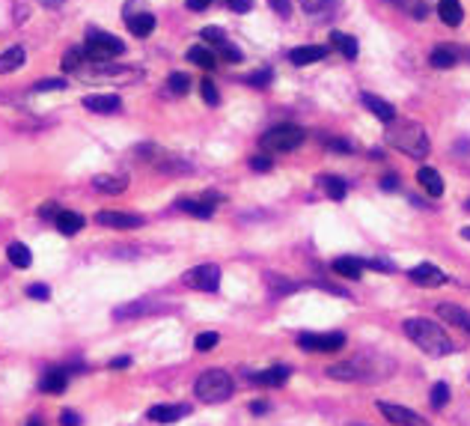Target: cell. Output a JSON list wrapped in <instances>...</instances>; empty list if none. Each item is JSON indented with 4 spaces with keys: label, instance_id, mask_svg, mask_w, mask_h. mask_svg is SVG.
Listing matches in <instances>:
<instances>
[{
    "label": "cell",
    "instance_id": "cell-1",
    "mask_svg": "<svg viewBox=\"0 0 470 426\" xmlns=\"http://www.w3.org/2000/svg\"><path fill=\"white\" fill-rule=\"evenodd\" d=\"M402 331L408 334V340H411L417 349H423V352L431 355V358H443V355H450V352H452L450 334L443 331L438 322H431V319L411 316V319H405Z\"/></svg>",
    "mask_w": 470,
    "mask_h": 426
},
{
    "label": "cell",
    "instance_id": "cell-2",
    "mask_svg": "<svg viewBox=\"0 0 470 426\" xmlns=\"http://www.w3.org/2000/svg\"><path fill=\"white\" fill-rule=\"evenodd\" d=\"M387 143L402 149L405 155L411 158H426L429 155V134L420 122H408V120H399V122H390L387 125Z\"/></svg>",
    "mask_w": 470,
    "mask_h": 426
},
{
    "label": "cell",
    "instance_id": "cell-3",
    "mask_svg": "<svg viewBox=\"0 0 470 426\" xmlns=\"http://www.w3.org/2000/svg\"><path fill=\"white\" fill-rule=\"evenodd\" d=\"M233 391H235L233 375L223 370H206L194 385V394L202 403H223V399L233 396Z\"/></svg>",
    "mask_w": 470,
    "mask_h": 426
},
{
    "label": "cell",
    "instance_id": "cell-4",
    "mask_svg": "<svg viewBox=\"0 0 470 426\" xmlns=\"http://www.w3.org/2000/svg\"><path fill=\"white\" fill-rule=\"evenodd\" d=\"M125 51V42L119 36L105 33V30H86V42H84V54L93 63H107L113 57H119Z\"/></svg>",
    "mask_w": 470,
    "mask_h": 426
},
{
    "label": "cell",
    "instance_id": "cell-5",
    "mask_svg": "<svg viewBox=\"0 0 470 426\" xmlns=\"http://www.w3.org/2000/svg\"><path fill=\"white\" fill-rule=\"evenodd\" d=\"M303 129L301 125H292V122H283V125H274L262 134V146L268 149V153H292V149H298L303 143Z\"/></svg>",
    "mask_w": 470,
    "mask_h": 426
},
{
    "label": "cell",
    "instance_id": "cell-6",
    "mask_svg": "<svg viewBox=\"0 0 470 426\" xmlns=\"http://www.w3.org/2000/svg\"><path fill=\"white\" fill-rule=\"evenodd\" d=\"M182 283L190 286V290H200V292H218L221 286V269L206 262V266H197V269H188L182 274Z\"/></svg>",
    "mask_w": 470,
    "mask_h": 426
},
{
    "label": "cell",
    "instance_id": "cell-7",
    "mask_svg": "<svg viewBox=\"0 0 470 426\" xmlns=\"http://www.w3.org/2000/svg\"><path fill=\"white\" fill-rule=\"evenodd\" d=\"M298 346L303 352H339L346 346V334L330 331V334H301Z\"/></svg>",
    "mask_w": 470,
    "mask_h": 426
},
{
    "label": "cell",
    "instance_id": "cell-8",
    "mask_svg": "<svg viewBox=\"0 0 470 426\" xmlns=\"http://www.w3.org/2000/svg\"><path fill=\"white\" fill-rule=\"evenodd\" d=\"M96 224L113 227V230H137V227H143V218L134 215V212H122V209H101L96 215Z\"/></svg>",
    "mask_w": 470,
    "mask_h": 426
},
{
    "label": "cell",
    "instance_id": "cell-9",
    "mask_svg": "<svg viewBox=\"0 0 470 426\" xmlns=\"http://www.w3.org/2000/svg\"><path fill=\"white\" fill-rule=\"evenodd\" d=\"M378 411H381V415H384L390 423H396V426H429V420L420 418L417 411L405 408V406H396V403H387V399H381V403H378Z\"/></svg>",
    "mask_w": 470,
    "mask_h": 426
},
{
    "label": "cell",
    "instance_id": "cell-10",
    "mask_svg": "<svg viewBox=\"0 0 470 426\" xmlns=\"http://www.w3.org/2000/svg\"><path fill=\"white\" fill-rule=\"evenodd\" d=\"M330 379H339V382H370L372 379V370L363 364V361H346V364H334L327 367Z\"/></svg>",
    "mask_w": 470,
    "mask_h": 426
},
{
    "label": "cell",
    "instance_id": "cell-11",
    "mask_svg": "<svg viewBox=\"0 0 470 426\" xmlns=\"http://www.w3.org/2000/svg\"><path fill=\"white\" fill-rule=\"evenodd\" d=\"M408 278H411L417 286H429V290H435V286H443V283H447V274H443L438 266H431V262L414 266V269L408 271Z\"/></svg>",
    "mask_w": 470,
    "mask_h": 426
},
{
    "label": "cell",
    "instance_id": "cell-12",
    "mask_svg": "<svg viewBox=\"0 0 470 426\" xmlns=\"http://www.w3.org/2000/svg\"><path fill=\"white\" fill-rule=\"evenodd\" d=\"M360 102L372 110V114L384 122V125H390V122H396V108H393L390 102H384V98H378V96H372V93H360Z\"/></svg>",
    "mask_w": 470,
    "mask_h": 426
},
{
    "label": "cell",
    "instance_id": "cell-13",
    "mask_svg": "<svg viewBox=\"0 0 470 426\" xmlns=\"http://www.w3.org/2000/svg\"><path fill=\"white\" fill-rule=\"evenodd\" d=\"M327 57V45H301L295 51H289V60L295 66H310V63H319Z\"/></svg>",
    "mask_w": 470,
    "mask_h": 426
},
{
    "label": "cell",
    "instance_id": "cell-14",
    "mask_svg": "<svg viewBox=\"0 0 470 426\" xmlns=\"http://www.w3.org/2000/svg\"><path fill=\"white\" fill-rule=\"evenodd\" d=\"M438 316L447 325H455V328H462V331L470 334V313L464 307H459V304H440L438 307Z\"/></svg>",
    "mask_w": 470,
    "mask_h": 426
},
{
    "label": "cell",
    "instance_id": "cell-15",
    "mask_svg": "<svg viewBox=\"0 0 470 426\" xmlns=\"http://www.w3.org/2000/svg\"><path fill=\"white\" fill-rule=\"evenodd\" d=\"M84 105H86V110H93V114H117V110L122 108V102H119V96H86L84 98Z\"/></svg>",
    "mask_w": 470,
    "mask_h": 426
},
{
    "label": "cell",
    "instance_id": "cell-16",
    "mask_svg": "<svg viewBox=\"0 0 470 426\" xmlns=\"http://www.w3.org/2000/svg\"><path fill=\"white\" fill-rule=\"evenodd\" d=\"M334 271L346 280H360L363 274V259L360 257H337L334 259Z\"/></svg>",
    "mask_w": 470,
    "mask_h": 426
},
{
    "label": "cell",
    "instance_id": "cell-17",
    "mask_svg": "<svg viewBox=\"0 0 470 426\" xmlns=\"http://www.w3.org/2000/svg\"><path fill=\"white\" fill-rule=\"evenodd\" d=\"M417 182L423 185V191L429 197H440L443 194V179H440V173L435 167H420V170H417Z\"/></svg>",
    "mask_w": 470,
    "mask_h": 426
},
{
    "label": "cell",
    "instance_id": "cell-18",
    "mask_svg": "<svg viewBox=\"0 0 470 426\" xmlns=\"http://www.w3.org/2000/svg\"><path fill=\"white\" fill-rule=\"evenodd\" d=\"M66 385H69V370H63V367L48 370L42 375V382H39V387L45 394H63V391H66Z\"/></svg>",
    "mask_w": 470,
    "mask_h": 426
},
{
    "label": "cell",
    "instance_id": "cell-19",
    "mask_svg": "<svg viewBox=\"0 0 470 426\" xmlns=\"http://www.w3.org/2000/svg\"><path fill=\"white\" fill-rule=\"evenodd\" d=\"M188 415V406H152L149 408V420L155 423H176Z\"/></svg>",
    "mask_w": 470,
    "mask_h": 426
},
{
    "label": "cell",
    "instance_id": "cell-20",
    "mask_svg": "<svg viewBox=\"0 0 470 426\" xmlns=\"http://www.w3.org/2000/svg\"><path fill=\"white\" fill-rule=\"evenodd\" d=\"M93 188L101 194H122L129 188V179L125 176H110V173H101V176L93 179Z\"/></svg>",
    "mask_w": 470,
    "mask_h": 426
},
{
    "label": "cell",
    "instance_id": "cell-21",
    "mask_svg": "<svg viewBox=\"0 0 470 426\" xmlns=\"http://www.w3.org/2000/svg\"><path fill=\"white\" fill-rule=\"evenodd\" d=\"M438 15L443 24H450V27H459L464 21V12H462V4L459 0H440L438 4Z\"/></svg>",
    "mask_w": 470,
    "mask_h": 426
},
{
    "label": "cell",
    "instance_id": "cell-22",
    "mask_svg": "<svg viewBox=\"0 0 470 426\" xmlns=\"http://www.w3.org/2000/svg\"><path fill=\"white\" fill-rule=\"evenodd\" d=\"M289 373H292L289 367H271V370H262V373L253 375V382L265 385V387H280V385H286Z\"/></svg>",
    "mask_w": 470,
    "mask_h": 426
},
{
    "label": "cell",
    "instance_id": "cell-23",
    "mask_svg": "<svg viewBox=\"0 0 470 426\" xmlns=\"http://www.w3.org/2000/svg\"><path fill=\"white\" fill-rule=\"evenodd\" d=\"M57 230L63 233V235H74L81 227H84V215H78V212H69V209H63L60 215H57Z\"/></svg>",
    "mask_w": 470,
    "mask_h": 426
},
{
    "label": "cell",
    "instance_id": "cell-24",
    "mask_svg": "<svg viewBox=\"0 0 470 426\" xmlns=\"http://www.w3.org/2000/svg\"><path fill=\"white\" fill-rule=\"evenodd\" d=\"M24 48L21 45H12V48H6L4 54H0V75H6V72H15V69H21L24 66Z\"/></svg>",
    "mask_w": 470,
    "mask_h": 426
},
{
    "label": "cell",
    "instance_id": "cell-25",
    "mask_svg": "<svg viewBox=\"0 0 470 426\" xmlns=\"http://www.w3.org/2000/svg\"><path fill=\"white\" fill-rule=\"evenodd\" d=\"M129 30L143 39V36H149L152 30H155V15H152V12H137V15L129 18Z\"/></svg>",
    "mask_w": 470,
    "mask_h": 426
},
{
    "label": "cell",
    "instance_id": "cell-26",
    "mask_svg": "<svg viewBox=\"0 0 470 426\" xmlns=\"http://www.w3.org/2000/svg\"><path fill=\"white\" fill-rule=\"evenodd\" d=\"M6 257H9V262H12L15 269H27L30 262H33L30 247H27V245H21V242H12V245L6 247Z\"/></svg>",
    "mask_w": 470,
    "mask_h": 426
},
{
    "label": "cell",
    "instance_id": "cell-27",
    "mask_svg": "<svg viewBox=\"0 0 470 426\" xmlns=\"http://www.w3.org/2000/svg\"><path fill=\"white\" fill-rule=\"evenodd\" d=\"M188 60H190V63H197L200 69H214V66H218V57H214L206 45L190 48V51H188Z\"/></svg>",
    "mask_w": 470,
    "mask_h": 426
},
{
    "label": "cell",
    "instance_id": "cell-28",
    "mask_svg": "<svg viewBox=\"0 0 470 426\" xmlns=\"http://www.w3.org/2000/svg\"><path fill=\"white\" fill-rule=\"evenodd\" d=\"M330 42H334L337 48H339V51L342 54H346L348 60H354V57H358V51H360V48H358V39H354V36H346V33H334V36H330Z\"/></svg>",
    "mask_w": 470,
    "mask_h": 426
},
{
    "label": "cell",
    "instance_id": "cell-29",
    "mask_svg": "<svg viewBox=\"0 0 470 426\" xmlns=\"http://www.w3.org/2000/svg\"><path fill=\"white\" fill-rule=\"evenodd\" d=\"M322 185H325V191H327L330 200H346V194H348V182L339 179V176H325Z\"/></svg>",
    "mask_w": 470,
    "mask_h": 426
},
{
    "label": "cell",
    "instance_id": "cell-30",
    "mask_svg": "<svg viewBox=\"0 0 470 426\" xmlns=\"http://www.w3.org/2000/svg\"><path fill=\"white\" fill-rule=\"evenodd\" d=\"M179 209H185L188 215H194V218H200V221H209V218L214 215V206H211V203H194V200H182Z\"/></svg>",
    "mask_w": 470,
    "mask_h": 426
},
{
    "label": "cell",
    "instance_id": "cell-31",
    "mask_svg": "<svg viewBox=\"0 0 470 426\" xmlns=\"http://www.w3.org/2000/svg\"><path fill=\"white\" fill-rule=\"evenodd\" d=\"M455 60H459V57H455L450 48H435V51H431V57H429V63H431L435 69H452Z\"/></svg>",
    "mask_w": 470,
    "mask_h": 426
},
{
    "label": "cell",
    "instance_id": "cell-32",
    "mask_svg": "<svg viewBox=\"0 0 470 426\" xmlns=\"http://www.w3.org/2000/svg\"><path fill=\"white\" fill-rule=\"evenodd\" d=\"M84 60H86V54L78 51V48H72V51L63 54V72H69V75L81 72V69H84Z\"/></svg>",
    "mask_w": 470,
    "mask_h": 426
},
{
    "label": "cell",
    "instance_id": "cell-33",
    "mask_svg": "<svg viewBox=\"0 0 470 426\" xmlns=\"http://www.w3.org/2000/svg\"><path fill=\"white\" fill-rule=\"evenodd\" d=\"M431 408H443V406H447L450 403V387L447 385H443V382H438L435 387H431Z\"/></svg>",
    "mask_w": 470,
    "mask_h": 426
},
{
    "label": "cell",
    "instance_id": "cell-34",
    "mask_svg": "<svg viewBox=\"0 0 470 426\" xmlns=\"http://www.w3.org/2000/svg\"><path fill=\"white\" fill-rule=\"evenodd\" d=\"M66 78H45L33 84V93H51V90H66Z\"/></svg>",
    "mask_w": 470,
    "mask_h": 426
},
{
    "label": "cell",
    "instance_id": "cell-35",
    "mask_svg": "<svg viewBox=\"0 0 470 426\" xmlns=\"http://www.w3.org/2000/svg\"><path fill=\"white\" fill-rule=\"evenodd\" d=\"M167 86H170L173 93H179V96H182V93H188L190 81H188V75H185V72H173V75H170V81H167Z\"/></svg>",
    "mask_w": 470,
    "mask_h": 426
},
{
    "label": "cell",
    "instance_id": "cell-36",
    "mask_svg": "<svg viewBox=\"0 0 470 426\" xmlns=\"http://www.w3.org/2000/svg\"><path fill=\"white\" fill-rule=\"evenodd\" d=\"M218 340H221V337L214 334V331H206V334H200V337H197L194 346H197V352H209V349L218 346Z\"/></svg>",
    "mask_w": 470,
    "mask_h": 426
},
{
    "label": "cell",
    "instance_id": "cell-37",
    "mask_svg": "<svg viewBox=\"0 0 470 426\" xmlns=\"http://www.w3.org/2000/svg\"><path fill=\"white\" fill-rule=\"evenodd\" d=\"M200 90H202V98H206V105H211V108H214V105L221 102V96H218V86H214L209 78L200 84Z\"/></svg>",
    "mask_w": 470,
    "mask_h": 426
},
{
    "label": "cell",
    "instance_id": "cell-38",
    "mask_svg": "<svg viewBox=\"0 0 470 426\" xmlns=\"http://www.w3.org/2000/svg\"><path fill=\"white\" fill-rule=\"evenodd\" d=\"M143 313V304H122L119 310H113V316L117 319H131V316H141Z\"/></svg>",
    "mask_w": 470,
    "mask_h": 426
},
{
    "label": "cell",
    "instance_id": "cell-39",
    "mask_svg": "<svg viewBox=\"0 0 470 426\" xmlns=\"http://www.w3.org/2000/svg\"><path fill=\"white\" fill-rule=\"evenodd\" d=\"M202 39L206 42H214V45H221V42H226V33L221 30V27H202Z\"/></svg>",
    "mask_w": 470,
    "mask_h": 426
},
{
    "label": "cell",
    "instance_id": "cell-40",
    "mask_svg": "<svg viewBox=\"0 0 470 426\" xmlns=\"http://www.w3.org/2000/svg\"><path fill=\"white\" fill-rule=\"evenodd\" d=\"M218 51H221V57L223 60H230V63H241V51L235 45H230V42H221L218 45Z\"/></svg>",
    "mask_w": 470,
    "mask_h": 426
},
{
    "label": "cell",
    "instance_id": "cell-41",
    "mask_svg": "<svg viewBox=\"0 0 470 426\" xmlns=\"http://www.w3.org/2000/svg\"><path fill=\"white\" fill-rule=\"evenodd\" d=\"M271 78H274L271 69H262V72H256V75H250L247 84H250V86H268V84H271Z\"/></svg>",
    "mask_w": 470,
    "mask_h": 426
},
{
    "label": "cell",
    "instance_id": "cell-42",
    "mask_svg": "<svg viewBox=\"0 0 470 426\" xmlns=\"http://www.w3.org/2000/svg\"><path fill=\"white\" fill-rule=\"evenodd\" d=\"M27 295H30V298H36V302H48L51 290H48L45 283H30V286H27Z\"/></svg>",
    "mask_w": 470,
    "mask_h": 426
},
{
    "label": "cell",
    "instance_id": "cell-43",
    "mask_svg": "<svg viewBox=\"0 0 470 426\" xmlns=\"http://www.w3.org/2000/svg\"><path fill=\"white\" fill-rule=\"evenodd\" d=\"M334 0H301V6H303V12H322V9H327Z\"/></svg>",
    "mask_w": 470,
    "mask_h": 426
},
{
    "label": "cell",
    "instance_id": "cell-44",
    "mask_svg": "<svg viewBox=\"0 0 470 426\" xmlns=\"http://www.w3.org/2000/svg\"><path fill=\"white\" fill-rule=\"evenodd\" d=\"M327 149H334V153H354V146L348 141H342V137H330Z\"/></svg>",
    "mask_w": 470,
    "mask_h": 426
},
{
    "label": "cell",
    "instance_id": "cell-45",
    "mask_svg": "<svg viewBox=\"0 0 470 426\" xmlns=\"http://www.w3.org/2000/svg\"><path fill=\"white\" fill-rule=\"evenodd\" d=\"M363 269H378V271H393V262H387L384 257H378V259H363Z\"/></svg>",
    "mask_w": 470,
    "mask_h": 426
},
{
    "label": "cell",
    "instance_id": "cell-46",
    "mask_svg": "<svg viewBox=\"0 0 470 426\" xmlns=\"http://www.w3.org/2000/svg\"><path fill=\"white\" fill-rule=\"evenodd\" d=\"M268 4H271V9L277 12V15H283V18L292 15V4H289V0H268Z\"/></svg>",
    "mask_w": 470,
    "mask_h": 426
},
{
    "label": "cell",
    "instance_id": "cell-47",
    "mask_svg": "<svg viewBox=\"0 0 470 426\" xmlns=\"http://www.w3.org/2000/svg\"><path fill=\"white\" fill-rule=\"evenodd\" d=\"M250 167L256 170V173H268V170H271V158L256 155V158H250Z\"/></svg>",
    "mask_w": 470,
    "mask_h": 426
},
{
    "label": "cell",
    "instance_id": "cell-48",
    "mask_svg": "<svg viewBox=\"0 0 470 426\" xmlns=\"http://www.w3.org/2000/svg\"><path fill=\"white\" fill-rule=\"evenodd\" d=\"M60 423H63V426H81V418L74 415V411H63V415H60Z\"/></svg>",
    "mask_w": 470,
    "mask_h": 426
},
{
    "label": "cell",
    "instance_id": "cell-49",
    "mask_svg": "<svg viewBox=\"0 0 470 426\" xmlns=\"http://www.w3.org/2000/svg\"><path fill=\"white\" fill-rule=\"evenodd\" d=\"M230 9L233 12H250L253 9V0H230Z\"/></svg>",
    "mask_w": 470,
    "mask_h": 426
},
{
    "label": "cell",
    "instance_id": "cell-50",
    "mask_svg": "<svg viewBox=\"0 0 470 426\" xmlns=\"http://www.w3.org/2000/svg\"><path fill=\"white\" fill-rule=\"evenodd\" d=\"M381 188H384V191H396V188H399V179L393 176V173H387V176L381 179Z\"/></svg>",
    "mask_w": 470,
    "mask_h": 426
},
{
    "label": "cell",
    "instance_id": "cell-51",
    "mask_svg": "<svg viewBox=\"0 0 470 426\" xmlns=\"http://www.w3.org/2000/svg\"><path fill=\"white\" fill-rule=\"evenodd\" d=\"M129 364H131V358H129V355H119V358H113V361H110V367H113V370H122V367H129Z\"/></svg>",
    "mask_w": 470,
    "mask_h": 426
},
{
    "label": "cell",
    "instance_id": "cell-52",
    "mask_svg": "<svg viewBox=\"0 0 470 426\" xmlns=\"http://www.w3.org/2000/svg\"><path fill=\"white\" fill-rule=\"evenodd\" d=\"M250 411L253 415H265V411H268V403H265V399H256V403H250Z\"/></svg>",
    "mask_w": 470,
    "mask_h": 426
},
{
    "label": "cell",
    "instance_id": "cell-53",
    "mask_svg": "<svg viewBox=\"0 0 470 426\" xmlns=\"http://www.w3.org/2000/svg\"><path fill=\"white\" fill-rule=\"evenodd\" d=\"M211 4V0H188V9H194V12H200V9H206Z\"/></svg>",
    "mask_w": 470,
    "mask_h": 426
},
{
    "label": "cell",
    "instance_id": "cell-54",
    "mask_svg": "<svg viewBox=\"0 0 470 426\" xmlns=\"http://www.w3.org/2000/svg\"><path fill=\"white\" fill-rule=\"evenodd\" d=\"M414 15H417V18H426V15H429V6H426V4H417V6H414Z\"/></svg>",
    "mask_w": 470,
    "mask_h": 426
},
{
    "label": "cell",
    "instance_id": "cell-55",
    "mask_svg": "<svg viewBox=\"0 0 470 426\" xmlns=\"http://www.w3.org/2000/svg\"><path fill=\"white\" fill-rule=\"evenodd\" d=\"M42 4H45V6H60L63 0H42Z\"/></svg>",
    "mask_w": 470,
    "mask_h": 426
},
{
    "label": "cell",
    "instance_id": "cell-56",
    "mask_svg": "<svg viewBox=\"0 0 470 426\" xmlns=\"http://www.w3.org/2000/svg\"><path fill=\"white\" fill-rule=\"evenodd\" d=\"M24 426H42V420H36V418H33V420H27Z\"/></svg>",
    "mask_w": 470,
    "mask_h": 426
},
{
    "label": "cell",
    "instance_id": "cell-57",
    "mask_svg": "<svg viewBox=\"0 0 470 426\" xmlns=\"http://www.w3.org/2000/svg\"><path fill=\"white\" fill-rule=\"evenodd\" d=\"M462 235H464V239L470 242V227H462Z\"/></svg>",
    "mask_w": 470,
    "mask_h": 426
},
{
    "label": "cell",
    "instance_id": "cell-58",
    "mask_svg": "<svg viewBox=\"0 0 470 426\" xmlns=\"http://www.w3.org/2000/svg\"><path fill=\"white\" fill-rule=\"evenodd\" d=\"M464 209H467V212H470V200H467V203H464Z\"/></svg>",
    "mask_w": 470,
    "mask_h": 426
}]
</instances>
